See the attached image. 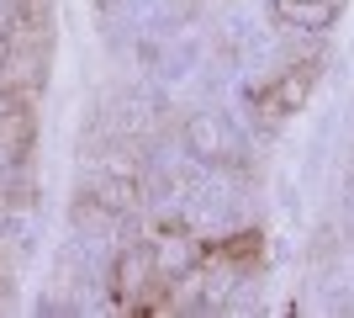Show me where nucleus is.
<instances>
[{
  "instance_id": "4",
  "label": "nucleus",
  "mask_w": 354,
  "mask_h": 318,
  "mask_svg": "<svg viewBox=\"0 0 354 318\" xmlns=\"http://www.w3.org/2000/svg\"><path fill=\"white\" fill-rule=\"evenodd\" d=\"M6 59H11V48H6V37H0V69H6Z\"/></svg>"
},
{
  "instance_id": "2",
  "label": "nucleus",
  "mask_w": 354,
  "mask_h": 318,
  "mask_svg": "<svg viewBox=\"0 0 354 318\" xmlns=\"http://www.w3.org/2000/svg\"><path fill=\"white\" fill-rule=\"evenodd\" d=\"M148 281H153V255H148V249H127V255L117 260V292H122V303L133 308L138 297L148 292Z\"/></svg>"
},
{
  "instance_id": "1",
  "label": "nucleus",
  "mask_w": 354,
  "mask_h": 318,
  "mask_svg": "<svg viewBox=\"0 0 354 318\" xmlns=\"http://www.w3.org/2000/svg\"><path fill=\"white\" fill-rule=\"evenodd\" d=\"M312 75H317V64H301V69H286V75L275 80V91H265V96H259V106H265V112H275V117L296 112V106L307 101V91H312Z\"/></svg>"
},
{
  "instance_id": "5",
  "label": "nucleus",
  "mask_w": 354,
  "mask_h": 318,
  "mask_svg": "<svg viewBox=\"0 0 354 318\" xmlns=\"http://www.w3.org/2000/svg\"><path fill=\"white\" fill-rule=\"evenodd\" d=\"M0 117H6V91H0Z\"/></svg>"
},
{
  "instance_id": "3",
  "label": "nucleus",
  "mask_w": 354,
  "mask_h": 318,
  "mask_svg": "<svg viewBox=\"0 0 354 318\" xmlns=\"http://www.w3.org/2000/svg\"><path fill=\"white\" fill-rule=\"evenodd\" d=\"M227 260H249V255H259V233H238L227 249H222Z\"/></svg>"
}]
</instances>
